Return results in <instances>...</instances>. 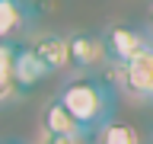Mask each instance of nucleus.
Returning a JSON list of instances; mask_svg holds the SVG:
<instances>
[{
    "label": "nucleus",
    "mask_w": 153,
    "mask_h": 144,
    "mask_svg": "<svg viewBox=\"0 0 153 144\" xmlns=\"http://www.w3.org/2000/svg\"><path fill=\"white\" fill-rule=\"evenodd\" d=\"M57 99L93 134L99 131L102 125L115 122V106H118L115 103V90L108 86V80L99 77V74H70L64 83H61Z\"/></svg>",
    "instance_id": "obj_1"
},
{
    "label": "nucleus",
    "mask_w": 153,
    "mask_h": 144,
    "mask_svg": "<svg viewBox=\"0 0 153 144\" xmlns=\"http://www.w3.org/2000/svg\"><path fill=\"white\" fill-rule=\"evenodd\" d=\"M105 64H112L105 35L99 32H70V74H96Z\"/></svg>",
    "instance_id": "obj_2"
},
{
    "label": "nucleus",
    "mask_w": 153,
    "mask_h": 144,
    "mask_svg": "<svg viewBox=\"0 0 153 144\" xmlns=\"http://www.w3.org/2000/svg\"><path fill=\"white\" fill-rule=\"evenodd\" d=\"M115 80L121 83V90L137 103H153V45L143 48L137 58H131L128 64L115 67Z\"/></svg>",
    "instance_id": "obj_3"
},
{
    "label": "nucleus",
    "mask_w": 153,
    "mask_h": 144,
    "mask_svg": "<svg viewBox=\"0 0 153 144\" xmlns=\"http://www.w3.org/2000/svg\"><path fill=\"white\" fill-rule=\"evenodd\" d=\"M105 35V45H108V58H112V67L118 64H128L131 58H137L143 48L153 45V38L140 29L128 26V22H112V26L102 32Z\"/></svg>",
    "instance_id": "obj_4"
},
{
    "label": "nucleus",
    "mask_w": 153,
    "mask_h": 144,
    "mask_svg": "<svg viewBox=\"0 0 153 144\" xmlns=\"http://www.w3.org/2000/svg\"><path fill=\"white\" fill-rule=\"evenodd\" d=\"M26 45L48 67V74H67L70 70V35H61V32H32Z\"/></svg>",
    "instance_id": "obj_5"
},
{
    "label": "nucleus",
    "mask_w": 153,
    "mask_h": 144,
    "mask_svg": "<svg viewBox=\"0 0 153 144\" xmlns=\"http://www.w3.org/2000/svg\"><path fill=\"white\" fill-rule=\"evenodd\" d=\"M13 77H16V93H19V99H22L26 93H32V90L51 74H48V67L35 58V51L29 45H19L16 48V61H13Z\"/></svg>",
    "instance_id": "obj_6"
},
{
    "label": "nucleus",
    "mask_w": 153,
    "mask_h": 144,
    "mask_svg": "<svg viewBox=\"0 0 153 144\" xmlns=\"http://www.w3.org/2000/svg\"><path fill=\"white\" fill-rule=\"evenodd\" d=\"M42 131H48V134H93L57 96L42 106Z\"/></svg>",
    "instance_id": "obj_7"
},
{
    "label": "nucleus",
    "mask_w": 153,
    "mask_h": 144,
    "mask_svg": "<svg viewBox=\"0 0 153 144\" xmlns=\"http://www.w3.org/2000/svg\"><path fill=\"white\" fill-rule=\"evenodd\" d=\"M32 22V10L26 0H0V42H13Z\"/></svg>",
    "instance_id": "obj_8"
},
{
    "label": "nucleus",
    "mask_w": 153,
    "mask_h": 144,
    "mask_svg": "<svg viewBox=\"0 0 153 144\" xmlns=\"http://www.w3.org/2000/svg\"><path fill=\"white\" fill-rule=\"evenodd\" d=\"M16 42H0V106L19 99L16 77H13V61H16Z\"/></svg>",
    "instance_id": "obj_9"
},
{
    "label": "nucleus",
    "mask_w": 153,
    "mask_h": 144,
    "mask_svg": "<svg viewBox=\"0 0 153 144\" xmlns=\"http://www.w3.org/2000/svg\"><path fill=\"white\" fill-rule=\"evenodd\" d=\"M93 144H140V134H137L134 125L108 122V125H102V128L93 134Z\"/></svg>",
    "instance_id": "obj_10"
},
{
    "label": "nucleus",
    "mask_w": 153,
    "mask_h": 144,
    "mask_svg": "<svg viewBox=\"0 0 153 144\" xmlns=\"http://www.w3.org/2000/svg\"><path fill=\"white\" fill-rule=\"evenodd\" d=\"M35 144H93V134H48V131H42Z\"/></svg>",
    "instance_id": "obj_11"
},
{
    "label": "nucleus",
    "mask_w": 153,
    "mask_h": 144,
    "mask_svg": "<svg viewBox=\"0 0 153 144\" xmlns=\"http://www.w3.org/2000/svg\"><path fill=\"white\" fill-rule=\"evenodd\" d=\"M150 26H153V7H150Z\"/></svg>",
    "instance_id": "obj_12"
}]
</instances>
